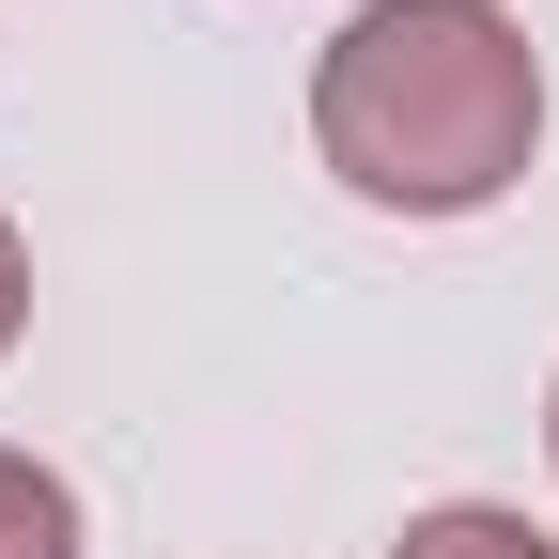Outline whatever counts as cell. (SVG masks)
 Segmentation results:
<instances>
[{
  "mask_svg": "<svg viewBox=\"0 0 559 559\" xmlns=\"http://www.w3.org/2000/svg\"><path fill=\"white\" fill-rule=\"evenodd\" d=\"M311 140L389 218H481L544 140V62L498 0H358L311 62Z\"/></svg>",
  "mask_w": 559,
  "mask_h": 559,
  "instance_id": "obj_1",
  "label": "cell"
},
{
  "mask_svg": "<svg viewBox=\"0 0 559 559\" xmlns=\"http://www.w3.org/2000/svg\"><path fill=\"white\" fill-rule=\"evenodd\" d=\"M0 559H79V481L0 451Z\"/></svg>",
  "mask_w": 559,
  "mask_h": 559,
  "instance_id": "obj_2",
  "label": "cell"
},
{
  "mask_svg": "<svg viewBox=\"0 0 559 559\" xmlns=\"http://www.w3.org/2000/svg\"><path fill=\"white\" fill-rule=\"evenodd\" d=\"M389 559H559V544H544L528 513H498V498H451V513H419Z\"/></svg>",
  "mask_w": 559,
  "mask_h": 559,
  "instance_id": "obj_3",
  "label": "cell"
},
{
  "mask_svg": "<svg viewBox=\"0 0 559 559\" xmlns=\"http://www.w3.org/2000/svg\"><path fill=\"white\" fill-rule=\"evenodd\" d=\"M16 326H32V249H16V218H0V358H16Z\"/></svg>",
  "mask_w": 559,
  "mask_h": 559,
  "instance_id": "obj_4",
  "label": "cell"
},
{
  "mask_svg": "<svg viewBox=\"0 0 559 559\" xmlns=\"http://www.w3.org/2000/svg\"><path fill=\"white\" fill-rule=\"evenodd\" d=\"M544 436H559V419H544Z\"/></svg>",
  "mask_w": 559,
  "mask_h": 559,
  "instance_id": "obj_5",
  "label": "cell"
}]
</instances>
